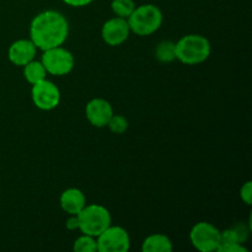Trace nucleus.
I'll return each instance as SVG.
<instances>
[{"mask_svg": "<svg viewBox=\"0 0 252 252\" xmlns=\"http://www.w3.org/2000/svg\"><path fill=\"white\" fill-rule=\"evenodd\" d=\"M69 24L62 12L46 10L32 19L30 25V39L37 49L46 51L62 46L68 38Z\"/></svg>", "mask_w": 252, "mask_h": 252, "instance_id": "obj_1", "label": "nucleus"}, {"mask_svg": "<svg viewBox=\"0 0 252 252\" xmlns=\"http://www.w3.org/2000/svg\"><path fill=\"white\" fill-rule=\"evenodd\" d=\"M176 59L187 65H196L206 62L212 52L211 42L202 34H186L175 42Z\"/></svg>", "mask_w": 252, "mask_h": 252, "instance_id": "obj_2", "label": "nucleus"}, {"mask_svg": "<svg viewBox=\"0 0 252 252\" xmlns=\"http://www.w3.org/2000/svg\"><path fill=\"white\" fill-rule=\"evenodd\" d=\"M162 12L157 5L144 4L135 6L132 14L128 16L127 21L130 32L137 36L145 37L157 32L162 25Z\"/></svg>", "mask_w": 252, "mask_h": 252, "instance_id": "obj_3", "label": "nucleus"}, {"mask_svg": "<svg viewBox=\"0 0 252 252\" xmlns=\"http://www.w3.org/2000/svg\"><path fill=\"white\" fill-rule=\"evenodd\" d=\"M79 230L86 235L97 238L111 225V213L101 204H86L78 214Z\"/></svg>", "mask_w": 252, "mask_h": 252, "instance_id": "obj_4", "label": "nucleus"}, {"mask_svg": "<svg viewBox=\"0 0 252 252\" xmlns=\"http://www.w3.org/2000/svg\"><path fill=\"white\" fill-rule=\"evenodd\" d=\"M42 64L47 74L56 76H63L70 73L75 64V59L71 52L64 47L58 46L43 51L41 58Z\"/></svg>", "mask_w": 252, "mask_h": 252, "instance_id": "obj_5", "label": "nucleus"}, {"mask_svg": "<svg viewBox=\"0 0 252 252\" xmlns=\"http://www.w3.org/2000/svg\"><path fill=\"white\" fill-rule=\"evenodd\" d=\"M189 240L198 251H217L220 245V230L208 221H199L191 229Z\"/></svg>", "mask_w": 252, "mask_h": 252, "instance_id": "obj_6", "label": "nucleus"}, {"mask_svg": "<svg viewBox=\"0 0 252 252\" xmlns=\"http://www.w3.org/2000/svg\"><path fill=\"white\" fill-rule=\"evenodd\" d=\"M98 252H127L130 248V238L125 228L110 225L96 238Z\"/></svg>", "mask_w": 252, "mask_h": 252, "instance_id": "obj_7", "label": "nucleus"}, {"mask_svg": "<svg viewBox=\"0 0 252 252\" xmlns=\"http://www.w3.org/2000/svg\"><path fill=\"white\" fill-rule=\"evenodd\" d=\"M31 97L37 108L42 111H51L61 102V91L56 84L47 80L46 78L32 85Z\"/></svg>", "mask_w": 252, "mask_h": 252, "instance_id": "obj_8", "label": "nucleus"}, {"mask_svg": "<svg viewBox=\"0 0 252 252\" xmlns=\"http://www.w3.org/2000/svg\"><path fill=\"white\" fill-rule=\"evenodd\" d=\"M129 33L130 29L127 19L118 16L107 20L101 29L102 39L105 41V43L111 47L121 46L122 43H125L129 37Z\"/></svg>", "mask_w": 252, "mask_h": 252, "instance_id": "obj_9", "label": "nucleus"}, {"mask_svg": "<svg viewBox=\"0 0 252 252\" xmlns=\"http://www.w3.org/2000/svg\"><path fill=\"white\" fill-rule=\"evenodd\" d=\"M112 105L107 100L101 97H95L88 102L85 107V116L89 122L94 127H106L108 121L113 116Z\"/></svg>", "mask_w": 252, "mask_h": 252, "instance_id": "obj_10", "label": "nucleus"}, {"mask_svg": "<svg viewBox=\"0 0 252 252\" xmlns=\"http://www.w3.org/2000/svg\"><path fill=\"white\" fill-rule=\"evenodd\" d=\"M37 53V47L31 39H17L7 51V58L12 64L17 66L26 65L29 62L33 61Z\"/></svg>", "mask_w": 252, "mask_h": 252, "instance_id": "obj_11", "label": "nucleus"}, {"mask_svg": "<svg viewBox=\"0 0 252 252\" xmlns=\"http://www.w3.org/2000/svg\"><path fill=\"white\" fill-rule=\"evenodd\" d=\"M59 204L66 214L78 216L81 209L86 206V197L79 189H66L59 197Z\"/></svg>", "mask_w": 252, "mask_h": 252, "instance_id": "obj_12", "label": "nucleus"}, {"mask_svg": "<svg viewBox=\"0 0 252 252\" xmlns=\"http://www.w3.org/2000/svg\"><path fill=\"white\" fill-rule=\"evenodd\" d=\"M172 243L164 234H152L143 241L142 251L144 252H170L172 251Z\"/></svg>", "mask_w": 252, "mask_h": 252, "instance_id": "obj_13", "label": "nucleus"}, {"mask_svg": "<svg viewBox=\"0 0 252 252\" xmlns=\"http://www.w3.org/2000/svg\"><path fill=\"white\" fill-rule=\"evenodd\" d=\"M24 76L31 85L43 80L47 76V71L44 69L41 61H31L24 65Z\"/></svg>", "mask_w": 252, "mask_h": 252, "instance_id": "obj_14", "label": "nucleus"}, {"mask_svg": "<svg viewBox=\"0 0 252 252\" xmlns=\"http://www.w3.org/2000/svg\"><path fill=\"white\" fill-rule=\"evenodd\" d=\"M155 58L161 63H171L176 59V47L172 41H161L155 48Z\"/></svg>", "mask_w": 252, "mask_h": 252, "instance_id": "obj_15", "label": "nucleus"}, {"mask_svg": "<svg viewBox=\"0 0 252 252\" xmlns=\"http://www.w3.org/2000/svg\"><path fill=\"white\" fill-rule=\"evenodd\" d=\"M135 7L134 0H112L111 2V9L115 12L116 16L128 19Z\"/></svg>", "mask_w": 252, "mask_h": 252, "instance_id": "obj_16", "label": "nucleus"}, {"mask_svg": "<svg viewBox=\"0 0 252 252\" xmlns=\"http://www.w3.org/2000/svg\"><path fill=\"white\" fill-rule=\"evenodd\" d=\"M73 250L76 252H95L97 251V243L96 238L91 235L83 234L74 241Z\"/></svg>", "mask_w": 252, "mask_h": 252, "instance_id": "obj_17", "label": "nucleus"}, {"mask_svg": "<svg viewBox=\"0 0 252 252\" xmlns=\"http://www.w3.org/2000/svg\"><path fill=\"white\" fill-rule=\"evenodd\" d=\"M107 127L110 128V130L115 134H123L126 130L128 129V121L125 116L122 115H115L111 117V120L108 121Z\"/></svg>", "mask_w": 252, "mask_h": 252, "instance_id": "obj_18", "label": "nucleus"}, {"mask_svg": "<svg viewBox=\"0 0 252 252\" xmlns=\"http://www.w3.org/2000/svg\"><path fill=\"white\" fill-rule=\"evenodd\" d=\"M218 252H248V249L241 243H231V244H221L219 245Z\"/></svg>", "mask_w": 252, "mask_h": 252, "instance_id": "obj_19", "label": "nucleus"}, {"mask_svg": "<svg viewBox=\"0 0 252 252\" xmlns=\"http://www.w3.org/2000/svg\"><path fill=\"white\" fill-rule=\"evenodd\" d=\"M240 197L241 199L248 204V206H251L252 204V182L251 181L245 182V185L241 187Z\"/></svg>", "mask_w": 252, "mask_h": 252, "instance_id": "obj_20", "label": "nucleus"}, {"mask_svg": "<svg viewBox=\"0 0 252 252\" xmlns=\"http://www.w3.org/2000/svg\"><path fill=\"white\" fill-rule=\"evenodd\" d=\"M65 226L68 230L74 231V230H79V219L78 216H74V214H69L68 219H66Z\"/></svg>", "mask_w": 252, "mask_h": 252, "instance_id": "obj_21", "label": "nucleus"}, {"mask_svg": "<svg viewBox=\"0 0 252 252\" xmlns=\"http://www.w3.org/2000/svg\"><path fill=\"white\" fill-rule=\"evenodd\" d=\"M94 0H63V2H65L66 5L69 6H74V7H83L86 6V5L91 4Z\"/></svg>", "mask_w": 252, "mask_h": 252, "instance_id": "obj_22", "label": "nucleus"}]
</instances>
